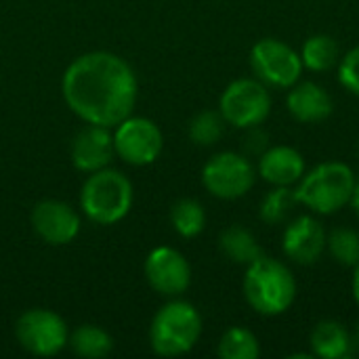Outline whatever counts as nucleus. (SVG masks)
Segmentation results:
<instances>
[{"instance_id":"obj_9","label":"nucleus","mask_w":359,"mask_h":359,"mask_svg":"<svg viewBox=\"0 0 359 359\" xmlns=\"http://www.w3.org/2000/svg\"><path fill=\"white\" fill-rule=\"evenodd\" d=\"M19 345L40 358L57 355L67 345V326L65 322L46 309L25 311L15 328Z\"/></svg>"},{"instance_id":"obj_19","label":"nucleus","mask_w":359,"mask_h":359,"mask_svg":"<svg viewBox=\"0 0 359 359\" xmlns=\"http://www.w3.org/2000/svg\"><path fill=\"white\" fill-rule=\"evenodd\" d=\"M301 61L305 69L311 72H328L341 61V48L339 42L328 34H316L309 36L301 48Z\"/></svg>"},{"instance_id":"obj_23","label":"nucleus","mask_w":359,"mask_h":359,"mask_svg":"<svg viewBox=\"0 0 359 359\" xmlns=\"http://www.w3.org/2000/svg\"><path fill=\"white\" fill-rule=\"evenodd\" d=\"M170 221H172V227H175V231L179 236H183V238H196L206 227V212H204V208H202L200 202L185 198V200H179L172 206Z\"/></svg>"},{"instance_id":"obj_24","label":"nucleus","mask_w":359,"mask_h":359,"mask_svg":"<svg viewBox=\"0 0 359 359\" xmlns=\"http://www.w3.org/2000/svg\"><path fill=\"white\" fill-rule=\"evenodd\" d=\"M326 248L339 265L355 267L359 263V231L351 227L332 229L326 240Z\"/></svg>"},{"instance_id":"obj_28","label":"nucleus","mask_w":359,"mask_h":359,"mask_svg":"<svg viewBox=\"0 0 359 359\" xmlns=\"http://www.w3.org/2000/svg\"><path fill=\"white\" fill-rule=\"evenodd\" d=\"M355 271H353V282H351V290H353V299H355V303L359 305V263L353 267Z\"/></svg>"},{"instance_id":"obj_3","label":"nucleus","mask_w":359,"mask_h":359,"mask_svg":"<svg viewBox=\"0 0 359 359\" xmlns=\"http://www.w3.org/2000/svg\"><path fill=\"white\" fill-rule=\"evenodd\" d=\"M355 187V172L345 162H322L294 187L297 202L318 215H334L345 208Z\"/></svg>"},{"instance_id":"obj_13","label":"nucleus","mask_w":359,"mask_h":359,"mask_svg":"<svg viewBox=\"0 0 359 359\" xmlns=\"http://www.w3.org/2000/svg\"><path fill=\"white\" fill-rule=\"evenodd\" d=\"M36 233L50 246L69 244L80 231V217L72 206L59 200H44L32 212Z\"/></svg>"},{"instance_id":"obj_10","label":"nucleus","mask_w":359,"mask_h":359,"mask_svg":"<svg viewBox=\"0 0 359 359\" xmlns=\"http://www.w3.org/2000/svg\"><path fill=\"white\" fill-rule=\"evenodd\" d=\"M162 145L164 141L160 128L147 118L128 116L118 124V130L114 135L116 154L133 166L151 164L160 156Z\"/></svg>"},{"instance_id":"obj_26","label":"nucleus","mask_w":359,"mask_h":359,"mask_svg":"<svg viewBox=\"0 0 359 359\" xmlns=\"http://www.w3.org/2000/svg\"><path fill=\"white\" fill-rule=\"evenodd\" d=\"M339 82L351 95L359 97V44L339 61Z\"/></svg>"},{"instance_id":"obj_29","label":"nucleus","mask_w":359,"mask_h":359,"mask_svg":"<svg viewBox=\"0 0 359 359\" xmlns=\"http://www.w3.org/2000/svg\"><path fill=\"white\" fill-rule=\"evenodd\" d=\"M349 204L353 206L355 215L359 217V179H355V187H353V194H351V200H349Z\"/></svg>"},{"instance_id":"obj_4","label":"nucleus","mask_w":359,"mask_h":359,"mask_svg":"<svg viewBox=\"0 0 359 359\" xmlns=\"http://www.w3.org/2000/svg\"><path fill=\"white\" fill-rule=\"evenodd\" d=\"M202 334V318L191 303L172 301L164 305L149 330L151 347L158 355L177 358L189 353Z\"/></svg>"},{"instance_id":"obj_21","label":"nucleus","mask_w":359,"mask_h":359,"mask_svg":"<svg viewBox=\"0 0 359 359\" xmlns=\"http://www.w3.org/2000/svg\"><path fill=\"white\" fill-rule=\"evenodd\" d=\"M69 345H72L76 355L90 359H101L109 355V351L114 347L109 334L105 330L97 328V326H80L72 334Z\"/></svg>"},{"instance_id":"obj_6","label":"nucleus","mask_w":359,"mask_h":359,"mask_svg":"<svg viewBox=\"0 0 359 359\" xmlns=\"http://www.w3.org/2000/svg\"><path fill=\"white\" fill-rule=\"evenodd\" d=\"M219 111L227 124L236 128L259 126L271 111V95L257 78H238L221 95Z\"/></svg>"},{"instance_id":"obj_18","label":"nucleus","mask_w":359,"mask_h":359,"mask_svg":"<svg viewBox=\"0 0 359 359\" xmlns=\"http://www.w3.org/2000/svg\"><path fill=\"white\" fill-rule=\"evenodd\" d=\"M219 246H221L223 255H225L229 261H233V263H238V265H246V267H248L250 263H255V261L263 255V250H261L257 238L252 236V231H248V229L242 227V225H231V227H227V229L221 233Z\"/></svg>"},{"instance_id":"obj_20","label":"nucleus","mask_w":359,"mask_h":359,"mask_svg":"<svg viewBox=\"0 0 359 359\" xmlns=\"http://www.w3.org/2000/svg\"><path fill=\"white\" fill-rule=\"evenodd\" d=\"M297 196L292 187H273L261 202L259 217L267 225H282L290 219L294 206H297Z\"/></svg>"},{"instance_id":"obj_25","label":"nucleus","mask_w":359,"mask_h":359,"mask_svg":"<svg viewBox=\"0 0 359 359\" xmlns=\"http://www.w3.org/2000/svg\"><path fill=\"white\" fill-rule=\"evenodd\" d=\"M225 118L221 116V111H212V109H206V111H200L191 122H189V139L196 143V145H202V147H208V145H215L223 133H225Z\"/></svg>"},{"instance_id":"obj_15","label":"nucleus","mask_w":359,"mask_h":359,"mask_svg":"<svg viewBox=\"0 0 359 359\" xmlns=\"http://www.w3.org/2000/svg\"><path fill=\"white\" fill-rule=\"evenodd\" d=\"M305 158L290 145L267 147L259 156V175L273 187H292L305 175Z\"/></svg>"},{"instance_id":"obj_22","label":"nucleus","mask_w":359,"mask_h":359,"mask_svg":"<svg viewBox=\"0 0 359 359\" xmlns=\"http://www.w3.org/2000/svg\"><path fill=\"white\" fill-rule=\"evenodd\" d=\"M219 355L223 359H257L261 353L259 339L246 328H229L219 341Z\"/></svg>"},{"instance_id":"obj_17","label":"nucleus","mask_w":359,"mask_h":359,"mask_svg":"<svg viewBox=\"0 0 359 359\" xmlns=\"http://www.w3.org/2000/svg\"><path fill=\"white\" fill-rule=\"evenodd\" d=\"M311 353L322 359H343L351 355L353 349V337L349 330L334 320L320 322L311 332Z\"/></svg>"},{"instance_id":"obj_5","label":"nucleus","mask_w":359,"mask_h":359,"mask_svg":"<svg viewBox=\"0 0 359 359\" xmlns=\"http://www.w3.org/2000/svg\"><path fill=\"white\" fill-rule=\"evenodd\" d=\"M80 206L84 215L99 225L118 223L133 206V185L122 172L101 168L86 179Z\"/></svg>"},{"instance_id":"obj_11","label":"nucleus","mask_w":359,"mask_h":359,"mask_svg":"<svg viewBox=\"0 0 359 359\" xmlns=\"http://www.w3.org/2000/svg\"><path fill=\"white\" fill-rule=\"evenodd\" d=\"M145 278L156 292L164 297H179L189 288L191 267L179 250L160 246L151 250L145 261Z\"/></svg>"},{"instance_id":"obj_27","label":"nucleus","mask_w":359,"mask_h":359,"mask_svg":"<svg viewBox=\"0 0 359 359\" xmlns=\"http://www.w3.org/2000/svg\"><path fill=\"white\" fill-rule=\"evenodd\" d=\"M267 147H269V135L261 128V124L246 128V135L242 139V151H244V156H248V158L257 156L259 158L261 154L267 151Z\"/></svg>"},{"instance_id":"obj_14","label":"nucleus","mask_w":359,"mask_h":359,"mask_svg":"<svg viewBox=\"0 0 359 359\" xmlns=\"http://www.w3.org/2000/svg\"><path fill=\"white\" fill-rule=\"evenodd\" d=\"M114 137L107 133L105 126L90 124L80 130L72 145V160L74 166L82 172H97L105 168L114 158Z\"/></svg>"},{"instance_id":"obj_30","label":"nucleus","mask_w":359,"mask_h":359,"mask_svg":"<svg viewBox=\"0 0 359 359\" xmlns=\"http://www.w3.org/2000/svg\"><path fill=\"white\" fill-rule=\"evenodd\" d=\"M353 343L358 345L359 347V322H358V326H355V334H353Z\"/></svg>"},{"instance_id":"obj_7","label":"nucleus","mask_w":359,"mask_h":359,"mask_svg":"<svg viewBox=\"0 0 359 359\" xmlns=\"http://www.w3.org/2000/svg\"><path fill=\"white\" fill-rule=\"evenodd\" d=\"M255 78L271 88H290L301 80L303 61L290 44L278 38H263L250 50Z\"/></svg>"},{"instance_id":"obj_16","label":"nucleus","mask_w":359,"mask_h":359,"mask_svg":"<svg viewBox=\"0 0 359 359\" xmlns=\"http://www.w3.org/2000/svg\"><path fill=\"white\" fill-rule=\"evenodd\" d=\"M286 107L294 120L303 124H318L332 114L334 103L328 90L318 82H297L294 86H290Z\"/></svg>"},{"instance_id":"obj_1","label":"nucleus","mask_w":359,"mask_h":359,"mask_svg":"<svg viewBox=\"0 0 359 359\" xmlns=\"http://www.w3.org/2000/svg\"><path fill=\"white\" fill-rule=\"evenodd\" d=\"M63 99L88 124L118 126L137 101V78L118 55L95 50L78 57L63 74Z\"/></svg>"},{"instance_id":"obj_2","label":"nucleus","mask_w":359,"mask_h":359,"mask_svg":"<svg viewBox=\"0 0 359 359\" xmlns=\"http://www.w3.org/2000/svg\"><path fill=\"white\" fill-rule=\"evenodd\" d=\"M244 297L257 313L282 316L297 299V280L282 261L261 255L246 267Z\"/></svg>"},{"instance_id":"obj_12","label":"nucleus","mask_w":359,"mask_h":359,"mask_svg":"<svg viewBox=\"0 0 359 359\" xmlns=\"http://www.w3.org/2000/svg\"><path fill=\"white\" fill-rule=\"evenodd\" d=\"M326 229L311 215H301L292 219L282 236L284 255L299 265H313L322 259L326 250Z\"/></svg>"},{"instance_id":"obj_8","label":"nucleus","mask_w":359,"mask_h":359,"mask_svg":"<svg viewBox=\"0 0 359 359\" xmlns=\"http://www.w3.org/2000/svg\"><path fill=\"white\" fill-rule=\"evenodd\" d=\"M255 179L257 172L250 158L236 151H221L212 156L202 170L204 187L221 200H238L246 196L252 189Z\"/></svg>"}]
</instances>
